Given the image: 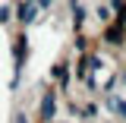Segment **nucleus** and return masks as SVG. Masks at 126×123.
Returning a JSON list of instances; mask_svg holds the SVG:
<instances>
[{"label":"nucleus","mask_w":126,"mask_h":123,"mask_svg":"<svg viewBox=\"0 0 126 123\" xmlns=\"http://www.w3.org/2000/svg\"><path fill=\"white\" fill-rule=\"evenodd\" d=\"M32 16H35V6H32V3H29V6H22V22H29Z\"/></svg>","instance_id":"1"}]
</instances>
